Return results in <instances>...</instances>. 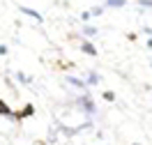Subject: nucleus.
<instances>
[{
    "instance_id": "6",
    "label": "nucleus",
    "mask_w": 152,
    "mask_h": 145,
    "mask_svg": "<svg viewBox=\"0 0 152 145\" xmlns=\"http://www.w3.org/2000/svg\"><path fill=\"white\" fill-rule=\"evenodd\" d=\"M83 83H86L88 87H90V85H97V83H99V74H97V71H92V69H90V71H88V76H86V81H83Z\"/></svg>"
},
{
    "instance_id": "10",
    "label": "nucleus",
    "mask_w": 152,
    "mask_h": 145,
    "mask_svg": "<svg viewBox=\"0 0 152 145\" xmlns=\"http://www.w3.org/2000/svg\"><path fill=\"white\" fill-rule=\"evenodd\" d=\"M0 115H5V117H12V108L7 106V101H2V99H0Z\"/></svg>"
},
{
    "instance_id": "19",
    "label": "nucleus",
    "mask_w": 152,
    "mask_h": 145,
    "mask_svg": "<svg viewBox=\"0 0 152 145\" xmlns=\"http://www.w3.org/2000/svg\"><path fill=\"white\" fill-rule=\"evenodd\" d=\"M134 145H141V143H134Z\"/></svg>"
},
{
    "instance_id": "14",
    "label": "nucleus",
    "mask_w": 152,
    "mask_h": 145,
    "mask_svg": "<svg viewBox=\"0 0 152 145\" xmlns=\"http://www.w3.org/2000/svg\"><path fill=\"white\" fill-rule=\"evenodd\" d=\"M56 67L58 69H67V67H74V65H72V62H56Z\"/></svg>"
},
{
    "instance_id": "11",
    "label": "nucleus",
    "mask_w": 152,
    "mask_h": 145,
    "mask_svg": "<svg viewBox=\"0 0 152 145\" xmlns=\"http://www.w3.org/2000/svg\"><path fill=\"white\" fill-rule=\"evenodd\" d=\"M102 97H104L106 101H115V92H111V90H106V92H104Z\"/></svg>"
},
{
    "instance_id": "3",
    "label": "nucleus",
    "mask_w": 152,
    "mask_h": 145,
    "mask_svg": "<svg viewBox=\"0 0 152 145\" xmlns=\"http://www.w3.org/2000/svg\"><path fill=\"white\" fill-rule=\"evenodd\" d=\"M19 12H21V14H26V16H30V19H35L37 23L44 21V16H42L37 9H30V7H26V5H19Z\"/></svg>"
},
{
    "instance_id": "18",
    "label": "nucleus",
    "mask_w": 152,
    "mask_h": 145,
    "mask_svg": "<svg viewBox=\"0 0 152 145\" xmlns=\"http://www.w3.org/2000/svg\"><path fill=\"white\" fill-rule=\"evenodd\" d=\"M35 145H44V143H35Z\"/></svg>"
},
{
    "instance_id": "5",
    "label": "nucleus",
    "mask_w": 152,
    "mask_h": 145,
    "mask_svg": "<svg viewBox=\"0 0 152 145\" xmlns=\"http://www.w3.org/2000/svg\"><path fill=\"white\" fill-rule=\"evenodd\" d=\"M65 81L69 83V85H74V87H78V90H83V92H88V85L83 83V81H81V78H76V76H67Z\"/></svg>"
},
{
    "instance_id": "15",
    "label": "nucleus",
    "mask_w": 152,
    "mask_h": 145,
    "mask_svg": "<svg viewBox=\"0 0 152 145\" xmlns=\"http://www.w3.org/2000/svg\"><path fill=\"white\" fill-rule=\"evenodd\" d=\"M7 53H10V48H7V46H2V44H0V55H7Z\"/></svg>"
},
{
    "instance_id": "8",
    "label": "nucleus",
    "mask_w": 152,
    "mask_h": 145,
    "mask_svg": "<svg viewBox=\"0 0 152 145\" xmlns=\"http://www.w3.org/2000/svg\"><path fill=\"white\" fill-rule=\"evenodd\" d=\"M14 78H16L19 83H23V85H30V83H32V76L23 74V71H14Z\"/></svg>"
},
{
    "instance_id": "4",
    "label": "nucleus",
    "mask_w": 152,
    "mask_h": 145,
    "mask_svg": "<svg viewBox=\"0 0 152 145\" xmlns=\"http://www.w3.org/2000/svg\"><path fill=\"white\" fill-rule=\"evenodd\" d=\"M81 51H83L86 55H92V58L97 55V48H95V44H92L90 39H83V42H81Z\"/></svg>"
},
{
    "instance_id": "9",
    "label": "nucleus",
    "mask_w": 152,
    "mask_h": 145,
    "mask_svg": "<svg viewBox=\"0 0 152 145\" xmlns=\"http://www.w3.org/2000/svg\"><path fill=\"white\" fill-rule=\"evenodd\" d=\"M81 32H83V35H86L88 39H90V37H95V35H97V32H99V30H97L95 26H90V23H86V26L81 28Z\"/></svg>"
},
{
    "instance_id": "12",
    "label": "nucleus",
    "mask_w": 152,
    "mask_h": 145,
    "mask_svg": "<svg viewBox=\"0 0 152 145\" xmlns=\"http://www.w3.org/2000/svg\"><path fill=\"white\" fill-rule=\"evenodd\" d=\"M99 14H104V7H92L90 9V16H99Z\"/></svg>"
},
{
    "instance_id": "2",
    "label": "nucleus",
    "mask_w": 152,
    "mask_h": 145,
    "mask_svg": "<svg viewBox=\"0 0 152 145\" xmlns=\"http://www.w3.org/2000/svg\"><path fill=\"white\" fill-rule=\"evenodd\" d=\"M32 115H35V104H26L21 111L12 113V120H26V117H32Z\"/></svg>"
},
{
    "instance_id": "7",
    "label": "nucleus",
    "mask_w": 152,
    "mask_h": 145,
    "mask_svg": "<svg viewBox=\"0 0 152 145\" xmlns=\"http://www.w3.org/2000/svg\"><path fill=\"white\" fill-rule=\"evenodd\" d=\"M124 5H127V0H106L104 9H106V7H108V9H122Z\"/></svg>"
},
{
    "instance_id": "17",
    "label": "nucleus",
    "mask_w": 152,
    "mask_h": 145,
    "mask_svg": "<svg viewBox=\"0 0 152 145\" xmlns=\"http://www.w3.org/2000/svg\"><path fill=\"white\" fill-rule=\"evenodd\" d=\"M148 48H150V51H152V37L148 39Z\"/></svg>"
},
{
    "instance_id": "1",
    "label": "nucleus",
    "mask_w": 152,
    "mask_h": 145,
    "mask_svg": "<svg viewBox=\"0 0 152 145\" xmlns=\"http://www.w3.org/2000/svg\"><path fill=\"white\" fill-rule=\"evenodd\" d=\"M74 106H76V108H81L86 115H95V113H97L95 101H92V97L88 95V92H83L81 97H76V99H74Z\"/></svg>"
},
{
    "instance_id": "13",
    "label": "nucleus",
    "mask_w": 152,
    "mask_h": 145,
    "mask_svg": "<svg viewBox=\"0 0 152 145\" xmlns=\"http://www.w3.org/2000/svg\"><path fill=\"white\" fill-rule=\"evenodd\" d=\"M138 7H152V0H136Z\"/></svg>"
},
{
    "instance_id": "16",
    "label": "nucleus",
    "mask_w": 152,
    "mask_h": 145,
    "mask_svg": "<svg viewBox=\"0 0 152 145\" xmlns=\"http://www.w3.org/2000/svg\"><path fill=\"white\" fill-rule=\"evenodd\" d=\"M143 32H145L148 37H152V28H143Z\"/></svg>"
}]
</instances>
